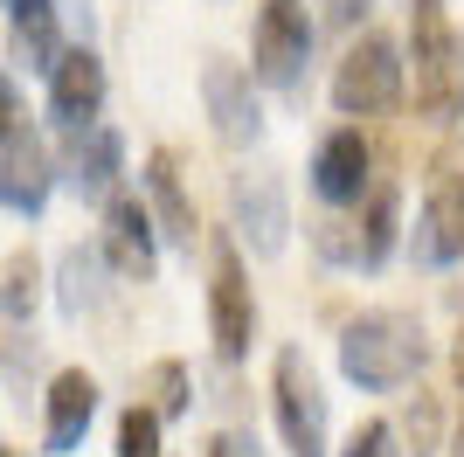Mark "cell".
Masks as SVG:
<instances>
[{
    "label": "cell",
    "instance_id": "obj_4",
    "mask_svg": "<svg viewBox=\"0 0 464 457\" xmlns=\"http://www.w3.org/2000/svg\"><path fill=\"white\" fill-rule=\"evenodd\" d=\"M271 409H277V430H285L291 457H333L326 388H319V374H312V361L298 346H285L277 367H271Z\"/></svg>",
    "mask_w": 464,
    "mask_h": 457
},
{
    "label": "cell",
    "instance_id": "obj_15",
    "mask_svg": "<svg viewBox=\"0 0 464 457\" xmlns=\"http://www.w3.org/2000/svg\"><path fill=\"white\" fill-rule=\"evenodd\" d=\"M146 201H153L160 236L180 243V249H194L201 215H194V194H188V180H180V152L174 146H153V152H146Z\"/></svg>",
    "mask_w": 464,
    "mask_h": 457
},
{
    "label": "cell",
    "instance_id": "obj_9",
    "mask_svg": "<svg viewBox=\"0 0 464 457\" xmlns=\"http://www.w3.org/2000/svg\"><path fill=\"white\" fill-rule=\"evenodd\" d=\"M104 264L125 285H153L160 270V236H153V209L139 194H104Z\"/></svg>",
    "mask_w": 464,
    "mask_h": 457
},
{
    "label": "cell",
    "instance_id": "obj_22",
    "mask_svg": "<svg viewBox=\"0 0 464 457\" xmlns=\"http://www.w3.org/2000/svg\"><path fill=\"white\" fill-rule=\"evenodd\" d=\"M160 430H167V423H160L146 402H132V409L118 416V457H160Z\"/></svg>",
    "mask_w": 464,
    "mask_h": 457
},
{
    "label": "cell",
    "instance_id": "obj_10",
    "mask_svg": "<svg viewBox=\"0 0 464 457\" xmlns=\"http://www.w3.org/2000/svg\"><path fill=\"white\" fill-rule=\"evenodd\" d=\"M368 180H374V146L361 125H340V132L319 139V152H312V194L326 209H353L368 194Z\"/></svg>",
    "mask_w": 464,
    "mask_h": 457
},
{
    "label": "cell",
    "instance_id": "obj_16",
    "mask_svg": "<svg viewBox=\"0 0 464 457\" xmlns=\"http://www.w3.org/2000/svg\"><path fill=\"white\" fill-rule=\"evenodd\" d=\"M229 201H236V228L250 236V249H256V257H277V249H285V228H291L277 173H236Z\"/></svg>",
    "mask_w": 464,
    "mask_h": 457
},
{
    "label": "cell",
    "instance_id": "obj_14",
    "mask_svg": "<svg viewBox=\"0 0 464 457\" xmlns=\"http://www.w3.org/2000/svg\"><path fill=\"white\" fill-rule=\"evenodd\" d=\"M104 97H111L104 56L97 49H56V63H49V112L63 125H83V118L104 112Z\"/></svg>",
    "mask_w": 464,
    "mask_h": 457
},
{
    "label": "cell",
    "instance_id": "obj_29",
    "mask_svg": "<svg viewBox=\"0 0 464 457\" xmlns=\"http://www.w3.org/2000/svg\"><path fill=\"white\" fill-rule=\"evenodd\" d=\"M450 374H458V395H464V326H458V346H450Z\"/></svg>",
    "mask_w": 464,
    "mask_h": 457
},
{
    "label": "cell",
    "instance_id": "obj_28",
    "mask_svg": "<svg viewBox=\"0 0 464 457\" xmlns=\"http://www.w3.org/2000/svg\"><path fill=\"white\" fill-rule=\"evenodd\" d=\"M14 125H21V91H14V76L0 70V139L14 132Z\"/></svg>",
    "mask_w": 464,
    "mask_h": 457
},
{
    "label": "cell",
    "instance_id": "obj_7",
    "mask_svg": "<svg viewBox=\"0 0 464 457\" xmlns=\"http://www.w3.org/2000/svg\"><path fill=\"white\" fill-rule=\"evenodd\" d=\"M250 76L271 83V91H298L305 76V56H312V21L298 0H264L256 7V35H250Z\"/></svg>",
    "mask_w": 464,
    "mask_h": 457
},
{
    "label": "cell",
    "instance_id": "obj_5",
    "mask_svg": "<svg viewBox=\"0 0 464 457\" xmlns=\"http://www.w3.org/2000/svg\"><path fill=\"white\" fill-rule=\"evenodd\" d=\"M458 257H464V152L444 146L430 160V194L416 215V264L444 270Z\"/></svg>",
    "mask_w": 464,
    "mask_h": 457
},
{
    "label": "cell",
    "instance_id": "obj_13",
    "mask_svg": "<svg viewBox=\"0 0 464 457\" xmlns=\"http://www.w3.org/2000/svg\"><path fill=\"white\" fill-rule=\"evenodd\" d=\"M35 298H42V257L14 249L0 270V367H28V354H35V340H28Z\"/></svg>",
    "mask_w": 464,
    "mask_h": 457
},
{
    "label": "cell",
    "instance_id": "obj_30",
    "mask_svg": "<svg viewBox=\"0 0 464 457\" xmlns=\"http://www.w3.org/2000/svg\"><path fill=\"white\" fill-rule=\"evenodd\" d=\"M450 457H464V416H458V430H450Z\"/></svg>",
    "mask_w": 464,
    "mask_h": 457
},
{
    "label": "cell",
    "instance_id": "obj_2",
    "mask_svg": "<svg viewBox=\"0 0 464 457\" xmlns=\"http://www.w3.org/2000/svg\"><path fill=\"white\" fill-rule=\"evenodd\" d=\"M409 49H416V112L464 118V76H458V28L444 0H409Z\"/></svg>",
    "mask_w": 464,
    "mask_h": 457
},
{
    "label": "cell",
    "instance_id": "obj_21",
    "mask_svg": "<svg viewBox=\"0 0 464 457\" xmlns=\"http://www.w3.org/2000/svg\"><path fill=\"white\" fill-rule=\"evenodd\" d=\"M139 395H146V409H153L160 423H174V416H188V409H194V381H188V367H180V361H153V367H146V381H139Z\"/></svg>",
    "mask_w": 464,
    "mask_h": 457
},
{
    "label": "cell",
    "instance_id": "obj_19",
    "mask_svg": "<svg viewBox=\"0 0 464 457\" xmlns=\"http://www.w3.org/2000/svg\"><path fill=\"white\" fill-rule=\"evenodd\" d=\"M7 42L28 70H49L56 63V0H7Z\"/></svg>",
    "mask_w": 464,
    "mask_h": 457
},
{
    "label": "cell",
    "instance_id": "obj_11",
    "mask_svg": "<svg viewBox=\"0 0 464 457\" xmlns=\"http://www.w3.org/2000/svg\"><path fill=\"white\" fill-rule=\"evenodd\" d=\"M63 173H70V188L83 194V201H104V194H118V173H125V139L111 132V125H97V118H83V125H63Z\"/></svg>",
    "mask_w": 464,
    "mask_h": 457
},
{
    "label": "cell",
    "instance_id": "obj_20",
    "mask_svg": "<svg viewBox=\"0 0 464 457\" xmlns=\"http://www.w3.org/2000/svg\"><path fill=\"white\" fill-rule=\"evenodd\" d=\"M388 430H395L402 457H437V451H444V402L430 395V388H416V395L402 402V416L388 423Z\"/></svg>",
    "mask_w": 464,
    "mask_h": 457
},
{
    "label": "cell",
    "instance_id": "obj_24",
    "mask_svg": "<svg viewBox=\"0 0 464 457\" xmlns=\"http://www.w3.org/2000/svg\"><path fill=\"white\" fill-rule=\"evenodd\" d=\"M312 249H319L326 264H361V228L340 222V215H326V222L312 228Z\"/></svg>",
    "mask_w": 464,
    "mask_h": 457
},
{
    "label": "cell",
    "instance_id": "obj_8",
    "mask_svg": "<svg viewBox=\"0 0 464 457\" xmlns=\"http://www.w3.org/2000/svg\"><path fill=\"white\" fill-rule=\"evenodd\" d=\"M201 104H208V125L222 146H256L264 132V104H256V76L229 56L201 63Z\"/></svg>",
    "mask_w": 464,
    "mask_h": 457
},
{
    "label": "cell",
    "instance_id": "obj_6",
    "mask_svg": "<svg viewBox=\"0 0 464 457\" xmlns=\"http://www.w3.org/2000/svg\"><path fill=\"white\" fill-rule=\"evenodd\" d=\"M208 340H215L222 361H250V346H256V298H250V270H243V249H236V243H215Z\"/></svg>",
    "mask_w": 464,
    "mask_h": 457
},
{
    "label": "cell",
    "instance_id": "obj_31",
    "mask_svg": "<svg viewBox=\"0 0 464 457\" xmlns=\"http://www.w3.org/2000/svg\"><path fill=\"white\" fill-rule=\"evenodd\" d=\"M0 457H14V451H7V443H0Z\"/></svg>",
    "mask_w": 464,
    "mask_h": 457
},
{
    "label": "cell",
    "instance_id": "obj_26",
    "mask_svg": "<svg viewBox=\"0 0 464 457\" xmlns=\"http://www.w3.org/2000/svg\"><path fill=\"white\" fill-rule=\"evenodd\" d=\"M201 457H271V451H264V443H256L250 430H215Z\"/></svg>",
    "mask_w": 464,
    "mask_h": 457
},
{
    "label": "cell",
    "instance_id": "obj_25",
    "mask_svg": "<svg viewBox=\"0 0 464 457\" xmlns=\"http://www.w3.org/2000/svg\"><path fill=\"white\" fill-rule=\"evenodd\" d=\"M340 457H402V451H395V430H388L382 416H368V423L347 437V451H340Z\"/></svg>",
    "mask_w": 464,
    "mask_h": 457
},
{
    "label": "cell",
    "instance_id": "obj_3",
    "mask_svg": "<svg viewBox=\"0 0 464 457\" xmlns=\"http://www.w3.org/2000/svg\"><path fill=\"white\" fill-rule=\"evenodd\" d=\"M333 104L347 118H382L402 104V49L388 28H361L347 56L333 63Z\"/></svg>",
    "mask_w": 464,
    "mask_h": 457
},
{
    "label": "cell",
    "instance_id": "obj_18",
    "mask_svg": "<svg viewBox=\"0 0 464 457\" xmlns=\"http://www.w3.org/2000/svg\"><path fill=\"white\" fill-rule=\"evenodd\" d=\"M361 209V264H388V249H395V236H402V188L395 180H368V194L353 201Z\"/></svg>",
    "mask_w": 464,
    "mask_h": 457
},
{
    "label": "cell",
    "instance_id": "obj_23",
    "mask_svg": "<svg viewBox=\"0 0 464 457\" xmlns=\"http://www.w3.org/2000/svg\"><path fill=\"white\" fill-rule=\"evenodd\" d=\"M63 305H70L77 319L97 305V257H83V249H70V257H63Z\"/></svg>",
    "mask_w": 464,
    "mask_h": 457
},
{
    "label": "cell",
    "instance_id": "obj_12",
    "mask_svg": "<svg viewBox=\"0 0 464 457\" xmlns=\"http://www.w3.org/2000/svg\"><path fill=\"white\" fill-rule=\"evenodd\" d=\"M49 188H56V160H49V146H42L28 125H14V132L0 139V209L42 215V209H49Z\"/></svg>",
    "mask_w": 464,
    "mask_h": 457
},
{
    "label": "cell",
    "instance_id": "obj_27",
    "mask_svg": "<svg viewBox=\"0 0 464 457\" xmlns=\"http://www.w3.org/2000/svg\"><path fill=\"white\" fill-rule=\"evenodd\" d=\"M374 0H319V15H326V28H340V35H353L361 21H368Z\"/></svg>",
    "mask_w": 464,
    "mask_h": 457
},
{
    "label": "cell",
    "instance_id": "obj_17",
    "mask_svg": "<svg viewBox=\"0 0 464 457\" xmlns=\"http://www.w3.org/2000/svg\"><path fill=\"white\" fill-rule=\"evenodd\" d=\"M97 416V381L83 374V367H63L56 381H49V402H42V430H49V451H77L83 430H91Z\"/></svg>",
    "mask_w": 464,
    "mask_h": 457
},
{
    "label": "cell",
    "instance_id": "obj_1",
    "mask_svg": "<svg viewBox=\"0 0 464 457\" xmlns=\"http://www.w3.org/2000/svg\"><path fill=\"white\" fill-rule=\"evenodd\" d=\"M423 367H430V333H423L416 312L382 305V312L347 319V333H340V374H347L353 388H368V395L409 388Z\"/></svg>",
    "mask_w": 464,
    "mask_h": 457
}]
</instances>
